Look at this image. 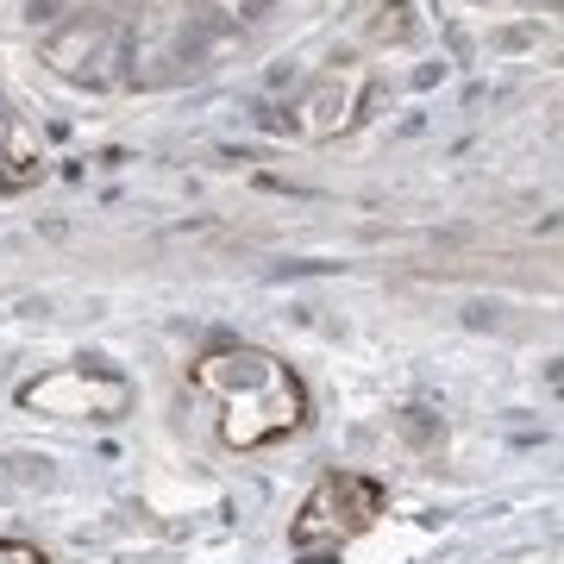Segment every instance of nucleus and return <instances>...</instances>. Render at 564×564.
<instances>
[{
	"instance_id": "4",
	"label": "nucleus",
	"mask_w": 564,
	"mask_h": 564,
	"mask_svg": "<svg viewBox=\"0 0 564 564\" xmlns=\"http://www.w3.org/2000/svg\"><path fill=\"white\" fill-rule=\"evenodd\" d=\"M0 564H51L39 545H20V540H0Z\"/></svg>"
},
{
	"instance_id": "1",
	"label": "nucleus",
	"mask_w": 564,
	"mask_h": 564,
	"mask_svg": "<svg viewBox=\"0 0 564 564\" xmlns=\"http://www.w3.org/2000/svg\"><path fill=\"white\" fill-rule=\"evenodd\" d=\"M195 389L214 408V426L232 452H263V445H282L289 433H302L307 421V389L302 377L289 370L270 351H251V345H214L195 358Z\"/></svg>"
},
{
	"instance_id": "2",
	"label": "nucleus",
	"mask_w": 564,
	"mask_h": 564,
	"mask_svg": "<svg viewBox=\"0 0 564 564\" xmlns=\"http://www.w3.org/2000/svg\"><path fill=\"white\" fill-rule=\"evenodd\" d=\"M383 502H389V489L377 484V477H364V470H333V477H321V484L307 489L302 514L289 527V545H295L302 558L339 552V545L358 540L364 527H377Z\"/></svg>"
},
{
	"instance_id": "3",
	"label": "nucleus",
	"mask_w": 564,
	"mask_h": 564,
	"mask_svg": "<svg viewBox=\"0 0 564 564\" xmlns=\"http://www.w3.org/2000/svg\"><path fill=\"white\" fill-rule=\"evenodd\" d=\"M20 402L39 408V414H57V421H113V414H126L132 389H126L120 370L69 364V370H51V377H39V383H25Z\"/></svg>"
}]
</instances>
